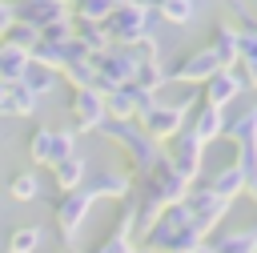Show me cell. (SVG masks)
I'll use <instances>...</instances> for the list:
<instances>
[{
	"mask_svg": "<svg viewBox=\"0 0 257 253\" xmlns=\"http://www.w3.org/2000/svg\"><path fill=\"white\" fill-rule=\"evenodd\" d=\"M96 133H100L104 141H112V145L128 157V177L149 173V169L161 161V153H165L153 137H145V133H141V124H137V120H116V116H108Z\"/></svg>",
	"mask_w": 257,
	"mask_h": 253,
	"instance_id": "obj_1",
	"label": "cell"
},
{
	"mask_svg": "<svg viewBox=\"0 0 257 253\" xmlns=\"http://www.w3.org/2000/svg\"><path fill=\"white\" fill-rule=\"evenodd\" d=\"M197 104V96H181V100H173V104H161L157 96L137 112V124H141V133L145 137H153L157 145L161 141H173L181 129H185V116H189V108Z\"/></svg>",
	"mask_w": 257,
	"mask_h": 253,
	"instance_id": "obj_2",
	"label": "cell"
},
{
	"mask_svg": "<svg viewBox=\"0 0 257 253\" xmlns=\"http://www.w3.org/2000/svg\"><path fill=\"white\" fill-rule=\"evenodd\" d=\"M24 153H28V161L36 169H52L56 161H64V157L76 153V133L72 129H48V124H40V129L28 133Z\"/></svg>",
	"mask_w": 257,
	"mask_h": 253,
	"instance_id": "obj_3",
	"label": "cell"
},
{
	"mask_svg": "<svg viewBox=\"0 0 257 253\" xmlns=\"http://www.w3.org/2000/svg\"><path fill=\"white\" fill-rule=\"evenodd\" d=\"M153 8H141V4H116L104 20H100V28H104V36H108V44H133V40H141V36H149L153 32Z\"/></svg>",
	"mask_w": 257,
	"mask_h": 253,
	"instance_id": "obj_4",
	"label": "cell"
},
{
	"mask_svg": "<svg viewBox=\"0 0 257 253\" xmlns=\"http://www.w3.org/2000/svg\"><path fill=\"white\" fill-rule=\"evenodd\" d=\"M181 205L189 209V221H193L205 237H209V233L225 221V213H229V201H225V197H217L205 181H193V185H189V193L181 197Z\"/></svg>",
	"mask_w": 257,
	"mask_h": 253,
	"instance_id": "obj_5",
	"label": "cell"
},
{
	"mask_svg": "<svg viewBox=\"0 0 257 253\" xmlns=\"http://www.w3.org/2000/svg\"><path fill=\"white\" fill-rule=\"evenodd\" d=\"M92 72H96L92 88H96V92H112V88H120V84L133 80L137 64H133V56H128L124 44H112V48H104V52L92 56Z\"/></svg>",
	"mask_w": 257,
	"mask_h": 253,
	"instance_id": "obj_6",
	"label": "cell"
},
{
	"mask_svg": "<svg viewBox=\"0 0 257 253\" xmlns=\"http://www.w3.org/2000/svg\"><path fill=\"white\" fill-rule=\"evenodd\" d=\"M165 161H169V169H173L185 185H193V181H201V169H205V145H201L189 129H181V133L169 141Z\"/></svg>",
	"mask_w": 257,
	"mask_h": 253,
	"instance_id": "obj_7",
	"label": "cell"
},
{
	"mask_svg": "<svg viewBox=\"0 0 257 253\" xmlns=\"http://www.w3.org/2000/svg\"><path fill=\"white\" fill-rule=\"evenodd\" d=\"M88 209H92V201H88L80 189H72V193H60V197H56V205H52V217H56L60 241H64L68 249L76 245V233H80V225L88 221Z\"/></svg>",
	"mask_w": 257,
	"mask_h": 253,
	"instance_id": "obj_8",
	"label": "cell"
},
{
	"mask_svg": "<svg viewBox=\"0 0 257 253\" xmlns=\"http://www.w3.org/2000/svg\"><path fill=\"white\" fill-rule=\"evenodd\" d=\"M72 133H96L108 112H104V92L96 88H72Z\"/></svg>",
	"mask_w": 257,
	"mask_h": 253,
	"instance_id": "obj_9",
	"label": "cell"
},
{
	"mask_svg": "<svg viewBox=\"0 0 257 253\" xmlns=\"http://www.w3.org/2000/svg\"><path fill=\"white\" fill-rule=\"evenodd\" d=\"M221 64H217V56L209 52V44H201V48H193V52H185L177 64H173V72H165L169 80H177V84H205L213 72H217Z\"/></svg>",
	"mask_w": 257,
	"mask_h": 253,
	"instance_id": "obj_10",
	"label": "cell"
},
{
	"mask_svg": "<svg viewBox=\"0 0 257 253\" xmlns=\"http://www.w3.org/2000/svg\"><path fill=\"white\" fill-rule=\"evenodd\" d=\"M80 193H84L88 201H120V197H128V193H133V177H128L124 169L88 173V177H84V185H80Z\"/></svg>",
	"mask_w": 257,
	"mask_h": 253,
	"instance_id": "obj_11",
	"label": "cell"
},
{
	"mask_svg": "<svg viewBox=\"0 0 257 253\" xmlns=\"http://www.w3.org/2000/svg\"><path fill=\"white\" fill-rule=\"evenodd\" d=\"M241 92H245V80H241L237 68H217V72L201 84V100L213 104V108H229Z\"/></svg>",
	"mask_w": 257,
	"mask_h": 253,
	"instance_id": "obj_12",
	"label": "cell"
},
{
	"mask_svg": "<svg viewBox=\"0 0 257 253\" xmlns=\"http://www.w3.org/2000/svg\"><path fill=\"white\" fill-rule=\"evenodd\" d=\"M153 100V92H145L141 84H120V88H112V92H104V112L108 116H116V120H137V112L145 108Z\"/></svg>",
	"mask_w": 257,
	"mask_h": 253,
	"instance_id": "obj_13",
	"label": "cell"
},
{
	"mask_svg": "<svg viewBox=\"0 0 257 253\" xmlns=\"http://www.w3.org/2000/svg\"><path fill=\"white\" fill-rule=\"evenodd\" d=\"M12 16L44 32V28H52V24L68 20V8H64L60 0H16V4H12Z\"/></svg>",
	"mask_w": 257,
	"mask_h": 253,
	"instance_id": "obj_14",
	"label": "cell"
},
{
	"mask_svg": "<svg viewBox=\"0 0 257 253\" xmlns=\"http://www.w3.org/2000/svg\"><path fill=\"white\" fill-rule=\"evenodd\" d=\"M185 129L209 149L217 137H221V129H225V108H213V104H205V100H197L193 108H189V116H185Z\"/></svg>",
	"mask_w": 257,
	"mask_h": 253,
	"instance_id": "obj_15",
	"label": "cell"
},
{
	"mask_svg": "<svg viewBox=\"0 0 257 253\" xmlns=\"http://www.w3.org/2000/svg\"><path fill=\"white\" fill-rule=\"evenodd\" d=\"M233 149H237L233 165H237V173H241V193L257 201V133L237 137V141H233Z\"/></svg>",
	"mask_w": 257,
	"mask_h": 253,
	"instance_id": "obj_16",
	"label": "cell"
},
{
	"mask_svg": "<svg viewBox=\"0 0 257 253\" xmlns=\"http://www.w3.org/2000/svg\"><path fill=\"white\" fill-rule=\"evenodd\" d=\"M237 40H241V32H237L229 20H221V24L213 28V36H209V52L217 56L221 68H233V64H237Z\"/></svg>",
	"mask_w": 257,
	"mask_h": 253,
	"instance_id": "obj_17",
	"label": "cell"
},
{
	"mask_svg": "<svg viewBox=\"0 0 257 253\" xmlns=\"http://www.w3.org/2000/svg\"><path fill=\"white\" fill-rule=\"evenodd\" d=\"M84 177H88V161H84L80 153H72V157H64V161H56V165H52V181H56V189H60V193L80 189V185H84Z\"/></svg>",
	"mask_w": 257,
	"mask_h": 253,
	"instance_id": "obj_18",
	"label": "cell"
},
{
	"mask_svg": "<svg viewBox=\"0 0 257 253\" xmlns=\"http://www.w3.org/2000/svg\"><path fill=\"white\" fill-rule=\"evenodd\" d=\"M72 40H76L88 56H96V52L112 48V44H108V36H104V28H100V24H92V20H72Z\"/></svg>",
	"mask_w": 257,
	"mask_h": 253,
	"instance_id": "obj_19",
	"label": "cell"
},
{
	"mask_svg": "<svg viewBox=\"0 0 257 253\" xmlns=\"http://www.w3.org/2000/svg\"><path fill=\"white\" fill-rule=\"evenodd\" d=\"M245 80V88H257V36H245L237 40V64H233Z\"/></svg>",
	"mask_w": 257,
	"mask_h": 253,
	"instance_id": "obj_20",
	"label": "cell"
},
{
	"mask_svg": "<svg viewBox=\"0 0 257 253\" xmlns=\"http://www.w3.org/2000/svg\"><path fill=\"white\" fill-rule=\"evenodd\" d=\"M205 185H209L217 197H225L229 205L241 197V173H237V165H233V161H229V165H221V169H217V173H213Z\"/></svg>",
	"mask_w": 257,
	"mask_h": 253,
	"instance_id": "obj_21",
	"label": "cell"
},
{
	"mask_svg": "<svg viewBox=\"0 0 257 253\" xmlns=\"http://www.w3.org/2000/svg\"><path fill=\"white\" fill-rule=\"evenodd\" d=\"M197 0H153V12L169 24H193L197 20Z\"/></svg>",
	"mask_w": 257,
	"mask_h": 253,
	"instance_id": "obj_22",
	"label": "cell"
},
{
	"mask_svg": "<svg viewBox=\"0 0 257 253\" xmlns=\"http://www.w3.org/2000/svg\"><path fill=\"white\" fill-rule=\"evenodd\" d=\"M0 44H8V48H16V52H32V48L40 44V28H32V24H24V20H12V24L4 28Z\"/></svg>",
	"mask_w": 257,
	"mask_h": 253,
	"instance_id": "obj_23",
	"label": "cell"
},
{
	"mask_svg": "<svg viewBox=\"0 0 257 253\" xmlns=\"http://www.w3.org/2000/svg\"><path fill=\"white\" fill-rule=\"evenodd\" d=\"M40 193H44V185H40V177L32 169H20V173L8 177V197L12 201H36Z\"/></svg>",
	"mask_w": 257,
	"mask_h": 253,
	"instance_id": "obj_24",
	"label": "cell"
},
{
	"mask_svg": "<svg viewBox=\"0 0 257 253\" xmlns=\"http://www.w3.org/2000/svg\"><path fill=\"white\" fill-rule=\"evenodd\" d=\"M64 8H68L72 20H92V24H100V20L116 8V0H64Z\"/></svg>",
	"mask_w": 257,
	"mask_h": 253,
	"instance_id": "obj_25",
	"label": "cell"
},
{
	"mask_svg": "<svg viewBox=\"0 0 257 253\" xmlns=\"http://www.w3.org/2000/svg\"><path fill=\"white\" fill-rule=\"evenodd\" d=\"M44 241V229L40 225H16L8 233V253H36Z\"/></svg>",
	"mask_w": 257,
	"mask_h": 253,
	"instance_id": "obj_26",
	"label": "cell"
},
{
	"mask_svg": "<svg viewBox=\"0 0 257 253\" xmlns=\"http://www.w3.org/2000/svg\"><path fill=\"white\" fill-rule=\"evenodd\" d=\"M28 68V52H16L8 44H0V84H16Z\"/></svg>",
	"mask_w": 257,
	"mask_h": 253,
	"instance_id": "obj_27",
	"label": "cell"
},
{
	"mask_svg": "<svg viewBox=\"0 0 257 253\" xmlns=\"http://www.w3.org/2000/svg\"><path fill=\"white\" fill-rule=\"evenodd\" d=\"M16 84H24L28 92L44 96V92H52V88H56V72H52V68H40V64H32V60H28V68H24V76H20Z\"/></svg>",
	"mask_w": 257,
	"mask_h": 253,
	"instance_id": "obj_28",
	"label": "cell"
},
{
	"mask_svg": "<svg viewBox=\"0 0 257 253\" xmlns=\"http://www.w3.org/2000/svg\"><path fill=\"white\" fill-rule=\"evenodd\" d=\"M40 108V96L28 92L24 84H8V116H32Z\"/></svg>",
	"mask_w": 257,
	"mask_h": 253,
	"instance_id": "obj_29",
	"label": "cell"
},
{
	"mask_svg": "<svg viewBox=\"0 0 257 253\" xmlns=\"http://www.w3.org/2000/svg\"><path fill=\"white\" fill-rule=\"evenodd\" d=\"M112 233L133 237V241H137V201H133V193L116 201V221H112Z\"/></svg>",
	"mask_w": 257,
	"mask_h": 253,
	"instance_id": "obj_30",
	"label": "cell"
},
{
	"mask_svg": "<svg viewBox=\"0 0 257 253\" xmlns=\"http://www.w3.org/2000/svg\"><path fill=\"white\" fill-rule=\"evenodd\" d=\"M128 48V56H133V64H161V40L149 32V36H141V40H133V44H124Z\"/></svg>",
	"mask_w": 257,
	"mask_h": 253,
	"instance_id": "obj_31",
	"label": "cell"
},
{
	"mask_svg": "<svg viewBox=\"0 0 257 253\" xmlns=\"http://www.w3.org/2000/svg\"><path fill=\"white\" fill-rule=\"evenodd\" d=\"M60 72H64V80H68L72 88H92V80H96V72H92V56H84V60H68Z\"/></svg>",
	"mask_w": 257,
	"mask_h": 253,
	"instance_id": "obj_32",
	"label": "cell"
},
{
	"mask_svg": "<svg viewBox=\"0 0 257 253\" xmlns=\"http://www.w3.org/2000/svg\"><path fill=\"white\" fill-rule=\"evenodd\" d=\"M133 84H141L145 92H161L165 84H169V76H165V68L161 64H137V72H133Z\"/></svg>",
	"mask_w": 257,
	"mask_h": 253,
	"instance_id": "obj_33",
	"label": "cell"
},
{
	"mask_svg": "<svg viewBox=\"0 0 257 253\" xmlns=\"http://www.w3.org/2000/svg\"><path fill=\"white\" fill-rule=\"evenodd\" d=\"M197 249H205V233H201L197 225L177 229V233H173V241H169V253H197Z\"/></svg>",
	"mask_w": 257,
	"mask_h": 253,
	"instance_id": "obj_34",
	"label": "cell"
},
{
	"mask_svg": "<svg viewBox=\"0 0 257 253\" xmlns=\"http://www.w3.org/2000/svg\"><path fill=\"white\" fill-rule=\"evenodd\" d=\"M249 133H257V104H253V108H245V112H237V116H233V120H225V129H221V137H229V141L249 137Z\"/></svg>",
	"mask_w": 257,
	"mask_h": 253,
	"instance_id": "obj_35",
	"label": "cell"
},
{
	"mask_svg": "<svg viewBox=\"0 0 257 253\" xmlns=\"http://www.w3.org/2000/svg\"><path fill=\"white\" fill-rule=\"evenodd\" d=\"M28 60H32V64H40V68H52V72H60V64H64L60 44H48V40H40V44L28 52Z\"/></svg>",
	"mask_w": 257,
	"mask_h": 253,
	"instance_id": "obj_36",
	"label": "cell"
},
{
	"mask_svg": "<svg viewBox=\"0 0 257 253\" xmlns=\"http://www.w3.org/2000/svg\"><path fill=\"white\" fill-rule=\"evenodd\" d=\"M133 249H137V241H133V237H120V233H112V229H108V237H104L92 253H133Z\"/></svg>",
	"mask_w": 257,
	"mask_h": 253,
	"instance_id": "obj_37",
	"label": "cell"
},
{
	"mask_svg": "<svg viewBox=\"0 0 257 253\" xmlns=\"http://www.w3.org/2000/svg\"><path fill=\"white\" fill-rule=\"evenodd\" d=\"M12 20H16V16H12V4H4V0H0V36H4V28H8Z\"/></svg>",
	"mask_w": 257,
	"mask_h": 253,
	"instance_id": "obj_38",
	"label": "cell"
},
{
	"mask_svg": "<svg viewBox=\"0 0 257 253\" xmlns=\"http://www.w3.org/2000/svg\"><path fill=\"white\" fill-rule=\"evenodd\" d=\"M0 116H8V84H0Z\"/></svg>",
	"mask_w": 257,
	"mask_h": 253,
	"instance_id": "obj_39",
	"label": "cell"
},
{
	"mask_svg": "<svg viewBox=\"0 0 257 253\" xmlns=\"http://www.w3.org/2000/svg\"><path fill=\"white\" fill-rule=\"evenodd\" d=\"M249 229H253V253H257V225H249Z\"/></svg>",
	"mask_w": 257,
	"mask_h": 253,
	"instance_id": "obj_40",
	"label": "cell"
},
{
	"mask_svg": "<svg viewBox=\"0 0 257 253\" xmlns=\"http://www.w3.org/2000/svg\"><path fill=\"white\" fill-rule=\"evenodd\" d=\"M133 253H153V249H133Z\"/></svg>",
	"mask_w": 257,
	"mask_h": 253,
	"instance_id": "obj_41",
	"label": "cell"
},
{
	"mask_svg": "<svg viewBox=\"0 0 257 253\" xmlns=\"http://www.w3.org/2000/svg\"><path fill=\"white\" fill-rule=\"evenodd\" d=\"M197 253H209V249H197Z\"/></svg>",
	"mask_w": 257,
	"mask_h": 253,
	"instance_id": "obj_42",
	"label": "cell"
},
{
	"mask_svg": "<svg viewBox=\"0 0 257 253\" xmlns=\"http://www.w3.org/2000/svg\"><path fill=\"white\" fill-rule=\"evenodd\" d=\"M60 4H64V0H60Z\"/></svg>",
	"mask_w": 257,
	"mask_h": 253,
	"instance_id": "obj_43",
	"label": "cell"
}]
</instances>
